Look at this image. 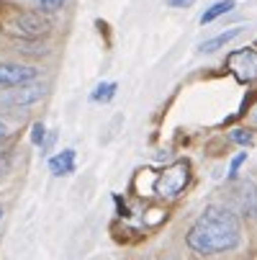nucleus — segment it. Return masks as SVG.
Here are the masks:
<instances>
[{
	"mask_svg": "<svg viewBox=\"0 0 257 260\" xmlns=\"http://www.w3.org/2000/svg\"><path fill=\"white\" fill-rule=\"evenodd\" d=\"M47 90H49L47 83L31 80V83L8 88V93L0 98V103H3L6 108H28V106H33V103H39V101L47 95Z\"/></svg>",
	"mask_w": 257,
	"mask_h": 260,
	"instance_id": "obj_2",
	"label": "nucleus"
},
{
	"mask_svg": "<svg viewBox=\"0 0 257 260\" xmlns=\"http://www.w3.org/2000/svg\"><path fill=\"white\" fill-rule=\"evenodd\" d=\"M39 78V70L18 64V62H0V88H16Z\"/></svg>",
	"mask_w": 257,
	"mask_h": 260,
	"instance_id": "obj_5",
	"label": "nucleus"
},
{
	"mask_svg": "<svg viewBox=\"0 0 257 260\" xmlns=\"http://www.w3.org/2000/svg\"><path fill=\"white\" fill-rule=\"evenodd\" d=\"M193 3H196V0H167L170 8H191Z\"/></svg>",
	"mask_w": 257,
	"mask_h": 260,
	"instance_id": "obj_16",
	"label": "nucleus"
},
{
	"mask_svg": "<svg viewBox=\"0 0 257 260\" xmlns=\"http://www.w3.org/2000/svg\"><path fill=\"white\" fill-rule=\"evenodd\" d=\"M239 34H242V28H229V31H224V34L213 36V39H206L203 44H198V52H201V54H213V52L222 49L224 44H229L232 39H237Z\"/></svg>",
	"mask_w": 257,
	"mask_h": 260,
	"instance_id": "obj_8",
	"label": "nucleus"
},
{
	"mask_svg": "<svg viewBox=\"0 0 257 260\" xmlns=\"http://www.w3.org/2000/svg\"><path fill=\"white\" fill-rule=\"evenodd\" d=\"M188 178H191L188 162H175V165H170L167 170L160 173L155 191H157V196H162V199H175V196L188 185Z\"/></svg>",
	"mask_w": 257,
	"mask_h": 260,
	"instance_id": "obj_3",
	"label": "nucleus"
},
{
	"mask_svg": "<svg viewBox=\"0 0 257 260\" xmlns=\"http://www.w3.org/2000/svg\"><path fill=\"white\" fill-rule=\"evenodd\" d=\"M114 95H116V83H100V85L93 90L90 101H93V103H108Z\"/></svg>",
	"mask_w": 257,
	"mask_h": 260,
	"instance_id": "obj_11",
	"label": "nucleus"
},
{
	"mask_svg": "<svg viewBox=\"0 0 257 260\" xmlns=\"http://www.w3.org/2000/svg\"><path fill=\"white\" fill-rule=\"evenodd\" d=\"M49 170L52 175H67L75 170V152L72 150H62L59 155L49 157Z\"/></svg>",
	"mask_w": 257,
	"mask_h": 260,
	"instance_id": "obj_9",
	"label": "nucleus"
},
{
	"mask_svg": "<svg viewBox=\"0 0 257 260\" xmlns=\"http://www.w3.org/2000/svg\"><path fill=\"white\" fill-rule=\"evenodd\" d=\"M244 160H247V152H239V155H234V160H232V165H229V178H232V180L237 178V173H239V168L244 165Z\"/></svg>",
	"mask_w": 257,
	"mask_h": 260,
	"instance_id": "obj_14",
	"label": "nucleus"
},
{
	"mask_svg": "<svg viewBox=\"0 0 257 260\" xmlns=\"http://www.w3.org/2000/svg\"><path fill=\"white\" fill-rule=\"evenodd\" d=\"M227 70L242 83H252L257 78V52L252 47H244V49H237L229 54L227 59Z\"/></svg>",
	"mask_w": 257,
	"mask_h": 260,
	"instance_id": "obj_4",
	"label": "nucleus"
},
{
	"mask_svg": "<svg viewBox=\"0 0 257 260\" xmlns=\"http://www.w3.org/2000/svg\"><path fill=\"white\" fill-rule=\"evenodd\" d=\"M237 204L244 219H254L257 216V185L254 180H242L237 188Z\"/></svg>",
	"mask_w": 257,
	"mask_h": 260,
	"instance_id": "obj_7",
	"label": "nucleus"
},
{
	"mask_svg": "<svg viewBox=\"0 0 257 260\" xmlns=\"http://www.w3.org/2000/svg\"><path fill=\"white\" fill-rule=\"evenodd\" d=\"M232 139H234L237 144H249V142H252V132H247V129H237V132H232Z\"/></svg>",
	"mask_w": 257,
	"mask_h": 260,
	"instance_id": "obj_15",
	"label": "nucleus"
},
{
	"mask_svg": "<svg viewBox=\"0 0 257 260\" xmlns=\"http://www.w3.org/2000/svg\"><path fill=\"white\" fill-rule=\"evenodd\" d=\"M6 137H8V126H6L3 121H0V142H3Z\"/></svg>",
	"mask_w": 257,
	"mask_h": 260,
	"instance_id": "obj_18",
	"label": "nucleus"
},
{
	"mask_svg": "<svg viewBox=\"0 0 257 260\" xmlns=\"http://www.w3.org/2000/svg\"><path fill=\"white\" fill-rule=\"evenodd\" d=\"M33 3H36V8H39L42 13H57L67 0H33Z\"/></svg>",
	"mask_w": 257,
	"mask_h": 260,
	"instance_id": "obj_12",
	"label": "nucleus"
},
{
	"mask_svg": "<svg viewBox=\"0 0 257 260\" xmlns=\"http://www.w3.org/2000/svg\"><path fill=\"white\" fill-rule=\"evenodd\" d=\"M16 26H18V31L26 36V39H42V36H47L49 31H52V21L47 18V13H33V11H28V13H21L18 18H16Z\"/></svg>",
	"mask_w": 257,
	"mask_h": 260,
	"instance_id": "obj_6",
	"label": "nucleus"
},
{
	"mask_svg": "<svg viewBox=\"0 0 257 260\" xmlns=\"http://www.w3.org/2000/svg\"><path fill=\"white\" fill-rule=\"evenodd\" d=\"M31 142H33L36 147H44V142H47V126H44L42 121H36V124L31 126Z\"/></svg>",
	"mask_w": 257,
	"mask_h": 260,
	"instance_id": "obj_13",
	"label": "nucleus"
},
{
	"mask_svg": "<svg viewBox=\"0 0 257 260\" xmlns=\"http://www.w3.org/2000/svg\"><path fill=\"white\" fill-rule=\"evenodd\" d=\"M239 219L227 206H206L201 219L188 230V247L198 255H213V252H227L239 245Z\"/></svg>",
	"mask_w": 257,
	"mask_h": 260,
	"instance_id": "obj_1",
	"label": "nucleus"
},
{
	"mask_svg": "<svg viewBox=\"0 0 257 260\" xmlns=\"http://www.w3.org/2000/svg\"><path fill=\"white\" fill-rule=\"evenodd\" d=\"M11 170V157L8 155H3V157H0V180H3L6 178V173Z\"/></svg>",
	"mask_w": 257,
	"mask_h": 260,
	"instance_id": "obj_17",
	"label": "nucleus"
},
{
	"mask_svg": "<svg viewBox=\"0 0 257 260\" xmlns=\"http://www.w3.org/2000/svg\"><path fill=\"white\" fill-rule=\"evenodd\" d=\"M234 8V0H218V3H213L203 16H201V23L206 26V23H211V21H216V18H222L224 13H229Z\"/></svg>",
	"mask_w": 257,
	"mask_h": 260,
	"instance_id": "obj_10",
	"label": "nucleus"
},
{
	"mask_svg": "<svg viewBox=\"0 0 257 260\" xmlns=\"http://www.w3.org/2000/svg\"><path fill=\"white\" fill-rule=\"evenodd\" d=\"M3 214H6V211H3V206H0V219H3Z\"/></svg>",
	"mask_w": 257,
	"mask_h": 260,
	"instance_id": "obj_19",
	"label": "nucleus"
}]
</instances>
